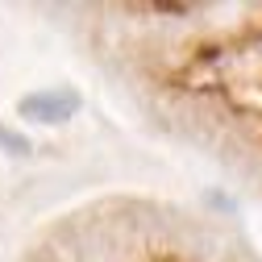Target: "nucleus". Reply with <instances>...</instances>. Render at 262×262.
<instances>
[{"label": "nucleus", "instance_id": "f257e3e1", "mask_svg": "<svg viewBox=\"0 0 262 262\" xmlns=\"http://www.w3.org/2000/svg\"><path fill=\"white\" fill-rule=\"evenodd\" d=\"M71 113H75V96H67V92H42L21 104V117H29V121H67Z\"/></svg>", "mask_w": 262, "mask_h": 262}]
</instances>
